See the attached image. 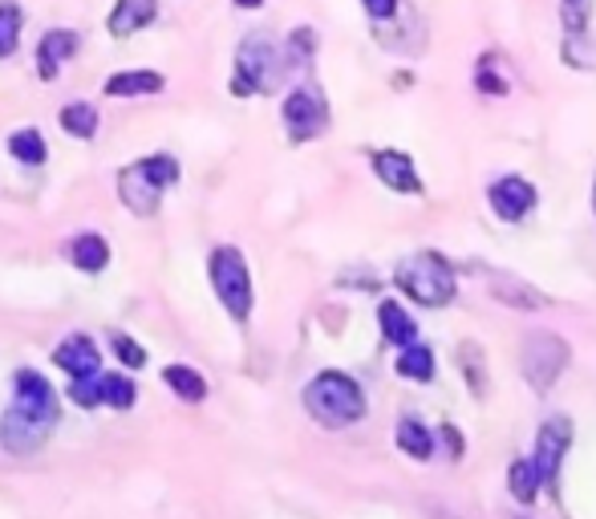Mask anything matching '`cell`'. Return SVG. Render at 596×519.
Segmentation results:
<instances>
[{
	"label": "cell",
	"mask_w": 596,
	"mask_h": 519,
	"mask_svg": "<svg viewBox=\"0 0 596 519\" xmlns=\"http://www.w3.org/2000/svg\"><path fill=\"white\" fill-rule=\"evenodd\" d=\"M305 410L325 431H345L366 419V389L357 386V377L341 374V370H321L305 386Z\"/></svg>",
	"instance_id": "obj_1"
},
{
	"label": "cell",
	"mask_w": 596,
	"mask_h": 519,
	"mask_svg": "<svg viewBox=\"0 0 596 519\" xmlns=\"http://www.w3.org/2000/svg\"><path fill=\"white\" fill-rule=\"evenodd\" d=\"M394 285L422 309H446L458 292V276H454L451 260L439 252H414L397 264Z\"/></svg>",
	"instance_id": "obj_2"
},
{
	"label": "cell",
	"mask_w": 596,
	"mask_h": 519,
	"mask_svg": "<svg viewBox=\"0 0 596 519\" xmlns=\"http://www.w3.org/2000/svg\"><path fill=\"white\" fill-rule=\"evenodd\" d=\"M179 183V159L170 155H146V159L130 162L118 174V195L134 216H155L163 191Z\"/></svg>",
	"instance_id": "obj_3"
},
{
	"label": "cell",
	"mask_w": 596,
	"mask_h": 519,
	"mask_svg": "<svg viewBox=\"0 0 596 519\" xmlns=\"http://www.w3.org/2000/svg\"><path fill=\"white\" fill-rule=\"evenodd\" d=\"M207 276H212V289L224 304V313L231 321H248L252 317V304H255V292H252V273H248V260H243L240 248H215L212 260H207Z\"/></svg>",
	"instance_id": "obj_4"
},
{
	"label": "cell",
	"mask_w": 596,
	"mask_h": 519,
	"mask_svg": "<svg viewBox=\"0 0 596 519\" xmlns=\"http://www.w3.org/2000/svg\"><path fill=\"white\" fill-rule=\"evenodd\" d=\"M281 82V49L264 37L252 33L243 37L236 49V73H231V94L236 98H252V94H269Z\"/></svg>",
	"instance_id": "obj_5"
},
{
	"label": "cell",
	"mask_w": 596,
	"mask_h": 519,
	"mask_svg": "<svg viewBox=\"0 0 596 519\" xmlns=\"http://www.w3.org/2000/svg\"><path fill=\"white\" fill-rule=\"evenodd\" d=\"M568 361H572V349L556 333H527L524 346H520V370L536 394H548L556 386V377L568 370Z\"/></svg>",
	"instance_id": "obj_6"
},
{
	"label": "cell",
	"mask_w": 596,
	"mask_h": 519,
	"mask_svg": "<svg viewBox=\"0 0 596 519\" xmlns=\"http://www.w3.org/2000/svg\"><path fill=\"white\" fill-rule=\"evenodd\" d=\"M281 118L293 143H312L329 130V101L317 86H297L281 106Z\"/></svg>",
	"instance_id": "obj_7"
},
{
	"label": "cell",
	"mask_w": 596,
	"mask_h": 519,
	"mask_svg": "<svg viewBox=\"0 0 596 519\" xmlns=\"http://www.w3.org/2000/svg\"><path fill=\"white\" fill-rule=\"evenodd\" d=\"M572 422L564 414H552V419L539 422L536 431V450H532V471H536V483L539 487H556V475H560V467H564V455L572 447Z\"/></svg>",
	"instance_id": "obj_8"
},
{
	"label": "cell",
	"mask_w": 596,
	"mask_h": 519,
	"mask_svg": "<svg viewBox=\"0 0 596 519\" xmlns=\"http://www.w3.org/2000/svg\"><path fill=\"white\" fill-rule=\"evenodd\" d=\"M13 410L25 414V419L41 422L53 431L57 419H61V406H57V394L49 386V377L37 374V370H16L13 377Z\"/></svg>",
	"instance_id": "obj_9"
},
{
	"label": "cell",
	"mask_w": 596,
	"mask_h": 519,
	"mask_svg": "<svg viewBox=\"0 0 596 519\" xmlns=\"http://www.w3.org/2000/svg\"><path fill=\"white\" fill-rule=\"evenodd\" d=\"M487 203H491V212H496L503 224H520V219L532 216L539 195L524 174H503V179H496V183L487 188Z\"/></svg>",
	"instance_id": "obj_10"
},
{
	"label": "cell",
	"mask_w": 596,
	"mask_h": 519,
	"mask_svg": "<svg viewBox=\"0 0 596 519\" xmlns=\"http://www.w3.org/2000/svg\"><path fill=\"white\" fill-rule=\"evenodd\" d=\"M49 434H53L49 426L25 419V414H16L13 406L0 414V447L9 450V455H33V450H41Z\"/></svg>",
	"instance_id": "obj_11"
},
{
	"label": "cell",
	"mask_w": 596,
	"mask_h": 519,
	"mask_svg": "<svg viewBox=\"0 0 596 519\" xmlns=\"http://www.w3.org/2000/svg\"><path fill=\"white\" fill-rule=\"evenodd\" d=\"M369 162H373V174H378L390 191H397V195H422L418 167H414V159L406 150H378Z\"/></svg>",
	"instance_id": "obj_12"
},
{
	"label": "cell",
	"mask_w": 596,
	"mask_h": 519,
	"mask_svg": "<svg viewBox=\"0 0 596 519\" xmlns=\"http://www.w3.org/2000/svg\"><path fill=\"white\" fill-rule=\"evenodd\" d=\"M53 365H61L70 377H94L102 374V353L85 333H73L53 349Z\"/></svg>",
	"instance_id": "obj_13"
},
{
	"label": "cell",
	"mask_w": 596,
	"mask_h": 519,
	"mask_svg": "<svg viewBox=\"0 0 596 519\" xmlns=\"http://www.w3.org/2000/svg\"><path fill=\"white\" fill-rule=\"evenodd\" d=\"M78 33L73 29H49L37 41V73H41V82H57V70H61V61H70L78 53Z\"/></svg>",
	"instance_id": "obj_14"
},
{
	"label": "cell",
	"mask_w": 596,
	"mask_h": 519,
	"mask_svg": "<svg viewBox=\"0 0 596 519\" xmlns=\"http://www.w3.org/2000/svg\"><path fill=\"white\" fill-rule=\"evenodd\" d=\"M158 16V0H118L110 13V37H134L146 25H155Z\"/></svg>",
	"instance_id": "obj_15"
},
{
	"label": "cell",
	"mask_w": 596,
	"mask_h": 519,
	"mask_svg": "<svg viewBox=\"0 0 596 519\" xmlns=\"http://www.w3.org/2000/svg\"><path fill=\"white\" fill-rule=\"evenodd\" d=\"M70 260H73V268L85 276L106 273V264H110V244H106V236H98V231H82V236H73Z\"/></svg>",
	"instance_id": "obj_16"
},
{
	"label": "cell",
	"mask_w": 596,
	"mask_h": 519,
	"mask_svg": "<svg viewBox=\"0 0 596 519\" xmlns=\"http://www.w3.org/2000/svg\"><path fill=\"white\" fill-rule=\"evenodd\" d=\"M167 86V77L155 70H118L106 82V98H146Z\"/></svg>",
	"instance_id": "obj_17"
},
{
	"label": "cell",
	"mask_w": 596,
	"mask_h": 519,
	"mask_svg": "<svg viewBox=\"0 0 596 519\" xmlns=\"http://www.w3.org/2000/svg\"><path fill=\"white\" fill-rule=\"evenodd\" d=\"M487 289H491V297H496L499 304H511V309H544V304H548L544 292H536L532 285L515 280V276H503V273L487 276Z\"/></svg>",
	"instance_id": "obj_18"
},
{
	"label": "cell",
	"mask_w": 596,
	"mask_h": 519,
	"mask_svg": "<svg viewBox=\"0 0 596 519\" xmlns=\"http://www.w3.org/2000/svg\"><path fill=\"white\" fill-rule=\"evenodd\" d=\"M378 325H382V337L390 341V346H410V341H418V321L402 309L397 301H382L378 304Z\"/></svg>",
	"instance_id": "obj_19"
},
{
	"label": "cell",
	"mask_w": 596,
	"mask_h": 519,
	"mask_svg": "<svg viewBox=\"0 0 596 519\" xmlns=\"http://www.w3.org/2000/svg\"><path fill=\"white\" fill-rule=\"evenodd\" d=\"M394 443H397V450H402V455H410L414 462H426L430 455H434V434L426 431L418 419H402V422H397Z\"/></svg>",
	"instance_id": "obj_20"
},
{
	"label": "cell",
	"mask_w": 596,
	"mask_h": 519,
	"mask_svg": "<svg viewBox=\"0 0 596 519\" xmlns=\"http://www.w3.org/2000/svg\"><path fill=\"white\" fill-rule=\"evenodd\" d=\"M57 122H61V130H65L70 138L90 143V138L98 134V106H90V101H70V106H61Z\"/></svg>",
	"instance_id": "obj_21"
},
{
	"label": "cell",
	"mask_w": 596,
	"mask_h": 519,
	"mask_svg": "<svg viewBox=\"0 0 596 519\" xmlns=\"http://www.w3.org/2000/svg\"><path fill=\"white\" fill-rule=\"evenodd\" d=\"M163 382L167 389H175V398H183V402H203L207 398V377L191 370V365H167L163 370Z\"/></svg>",
	"instance_id": "obj_22"
},
{
	"label": "cell",
	"mask_w": 596,
	"mask_h": 519,
	"mask_svg": "<svg viewBox=\"0 0 596 519\" xmlns=\"http://www.w3.org/2000/svg\"><path fill=\"white\" fill-rule=\"evenodd\" d=\"M458 370H463V377H467L470 394H475V398H487L491 377H487V358H482V346L463 341V346H458Z\"/></svg>",
	"instance_id": "obj_23"
},
{
	"label": "cell",
	"mask_w": 596,
	"mask_h": 519,
	"mask_svg": "<svg viewBox=\"0 0 596 519\" xmlns=\"http://www.w3.org/2000/svg\"><path fill=\"white\" fill-rule=\"evenodd\" d=\"M394 370L397 377H406V382H430V377H434V353L426 346H418V341H410V346H402Z\"/></svg>",
	"instance_id": "obj_24"
},
{
	"label": "cell",
	"mask_w": 596,
	"mask_h": 519,
	"mask_svg": "<svg viewBox=\"0 0 596 519\" xmlns=\"http://www.w3.org/2000/svg\"><path fill=\"white\" fill-rule=\"evenodd\" d=\"M98 398L110 410H130L139 402V386L127 374H98Z\"/></svg>",
	"instance_id": "obj_25"
},
{
	"label": "cell",
	"mask_w": 596,
	"mask_h": 519,
	"mask_svg": "<svg viewBox=\"0 0 596 519\" xmlns=\"http://www.w3.org/2000/svg\"><path fill=\"white\" fill-rule=\"evenodd\" d=\"M9 155H13L16 162H25V167H41L45 159H49V146H45L41 130H16V134H9Z\"/></svg>",
	"instance_id": "obj_26"
},
{
	"label": "cell",
	"mask_w": 596,
	"mask_h": 519,
	"mask_svg": "<svg viewBox=\"0 0 596 519\" xmlns=\"http://www.w3.org/2000/svg\"><path fill=\"white\" fill-rule=\"evenodd\" d=\"M21 25H25V13H21V4H13V0H0V61L13 58V53H16V41H21Z\"/></svg>",
	"instance_id": "obj_27"
},
{
	"label": "cell",
	"mask_w": 596,
	"mask_h": 519,
	"mask_svg": "<svg viewBox=\"0 0 596 519\" xmlns=\"http://www.w3.org/2000/svg\"><path fill=\"white\" fill-rule=\"evenodd\" d=\"M508 491H511V499H515V504H524V507L536 504L539 483H536V471H532V462H527V459H515V462H511Z\"/></svg>",
	"instance_id": "obj_28"
},
{
	"label": "cell",
	"mask_w": 596,
	"mask_h": 519,
	"mask_svg": "<svg viewBox=\"0 0 596 519\" xmlns=\"http://www.w3.org/2000/svg\"><path fill=\"white\" fill-rule=\"evenodd\" d=\"M475 89H482L487 98H508L511 94V82L503 73H496V53H487V58L475 65Z\"/></svg>",
	"instance_id": "obj_29"
},
{
	"label": "cell",
	"mask_w": 596,
	"mask_h": 519,
	"mask_svg": "<svg viewBox=\"0 0 596 519\" xmlns=\"http://www.w3.org/2000/svg\"><path fill=\"white\" fill-rule=\"evenodd\" d=\"M560 13H564V33H584L593 16V0H560Z\"/></svg>",
	"instance_id": "obj_30"
},
{
	"label": "cell",
	"mask_w": 596,
	"mask_h": 519,
	"mask_svg": "<svg viewBox=\"0 0 596 519\" xmlns=\"http://www.w3.org/2000/svg\"><path fill=\"white\" fill-rule=\"evenodd\" d=\"M70 402L82 406V410H94V406H102L98 374H94V377H70Z\"/></svg>",
	"instance_id": "obj_31"
},
{
	"label": "cell",
	"mask_w": 596,
	"mask_h": 519,
	"mask_svg": "<svg viewBox=\"0 0 596 519\" xmlns=\"http://www.w3.org/2000/svg\"><path fill=\"white\" fill-rule=\"evenodd\" d=\"M114 353H118V361H122V365H130V370H142V365H146V349H142L139 341L122 337V333L114 337Z\"/></svg>",
	"instance_id": "obj_32"
},
{
	"label": "cell",
	"mask_w": 596,
	"mask_h": 519,
	"mask_svg": "<svg viewBox=\"0 0 596 519\" xmlns=\"http://www.w3.org/2000/svg\"><path fill=\"white\" fill-rule=\"evenodd\" d=\"M288 53H293V61H309L312 53H317V29L288 33Z\"/></svg>",
	"instance_id": "obj_33"
},
{
	"label": "cell",
	"mask_w": 596,
	"mask_h": 519,
	"mask_svg": "<svg viewBox=\"0 0 596 519\" xmlns=\"http://www.w3.org/2000/svg\"><path fill=\"white\" fill-rule=\"evenodd\" d=\"M361 9H366L373 21H394V16H397V0H361Z\"/></svg>",
	"instance_id": "obj_34"
},
{
	"label": "cell",
	"mask_w": 596,
	"mask_h": 519,
	"mask_svg": "<svg viewBox=\"0 0 596 519\" xmlns=\"http://www.w3.org/2000/svg\"><path fill=\"white\" fill-rule=\"evenodd\" d=\"M442 443H446V450H451V459H454V462L463 459V434L454 431L451 422H446V426H442Z\"/></svg>",
	"instance_id": "obj_35"
},
{
	"label": "cell",
	"mask_w": 596,
	"mask_h": 519,
	"mask_svg": "<svg viewBox=\"0 0 596 519\" xmlns=\"http://www.w3.org/2000/svg\"><path fill=\"white\" fill-rule=\"evenodd\" d=\"M231 4H236V9H260L264 0H231Z\"/></svg>",
	"instance_id": "obj_36"
},
{
	"label": "cell",
	"mask_w": 596,
	"mask_h": 519,
	"mask_svg": "<svg viewBox=\"0 0 596 519\" xmlns=\"http://www.w3.org/2000/svg\"><path fill=\"white\" fill-rule=\"evenodd\" d=\"M593 212H596V179H593Z\"/></svg>",
	"instance_id": "obj_37"
}]
</instances>
